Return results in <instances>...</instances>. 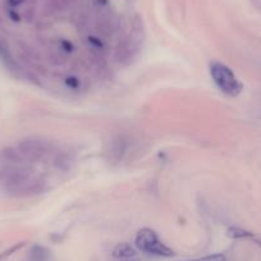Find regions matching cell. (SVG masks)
<instances>
[{"instance_id": "cell-1", "label": "cell", "mask_w": 261, "mask_h": 261, "mask_svg": "<svg viewBox=\"0 0 261 261\" xmlns=\"http://www.w3.org/2000/svg\"><path fill=\"white\" fill-rule=\"evenodd\" d=\"M209 71L213 82L217 85V87L223 94L228 95L230 97H236L242 92V82L237 79L234 72L228 65L223 64L220 62H212Z\"/></svg>"}, {"instance_id": "cell-2", "label": "cell", "mask_w": 261, "mask_h": 261, "mask_svg": "<svg viewBox=\"0 0 261 261\" xmlns=\"http://www.w3.org/2000/svg\"><path fill=\"white\" fill-rule=\"evenodd\" d=\"M30 170L21 165H4L0 168V186L8 192H23L29 188Z\"/></svg>"}, {"instance_id": "cell-3", "label": "cell", "mask_w": 261, "mask_h": 261, "mask_svg": "<svg viewBox=\"0 0 261 261\" xmlns=\"http://www.w3.org/2000/svg\"><path fill=\"white\" fill-rule=\"evenodd\" d=\"M136 247L142 252L152 256H160V257H172L174 256V251L168 247L165 243L159 240L156 233L150 228H142L137 232Z\"/></svg>"}, {"instance_id": "cell-4", "label": "cell", "mask_w": 261, "mask_h": 261, "mask_svg": "<svg viewBox=\"0 0 261 261\" xmlns=\"http://www.w3.org/2000/svg\"><path fill=\"white\" fill-rule=\"evenodd\" d=\"M17 149L19 150L24 160H30V162H37V160L42 159L44 155L46 154V144L41 140H23V141L19 142Z\"/></svg>"}, {"instance_id": "cell-5", "label": "cell", "mask_w": 261, "mask_h": 261, "mask_svg": "<svg viewBox=\"0 0 261 261\" xmlns=\"http://www.w3.org/2000/svg\"><path fill=\"white\" fill-rule=\"evenodd\" d=\"M24 158L19 152L18 149L14 147H6L0 151V162L6 165H19L22 164Z\"/></svg>"}, {"instance_id": "cell-6", "label": "cell", "mask_w": 261, "mask_h": 261, "mask_svg": "<svg viewBox=\"0 0 261 261\" xmlns=\"http://www.w3.org/2000/svg\"><path fill=\"white\" fill-rule=\"evenodd\" d=\"M113 256L115 258H125V260H128V258H132L136 256V250L128 243H119L113 250Z\"/></svg>"}, {"instance_id": "cell-7", "label": "cell", "mask_w": 261, "mask_h": 261, "mask_svg": "<svg viewBox=\"0 0 261 261\" xmlns=\"http://www.w3.org/2000/svg\"><path fill=\"white\" fill-rule=\"evenodd\" d=\"M0 60H2V62L4 63V65L8 67L9 69H14L17 67L16 60L12 57L8 45H7L6 41L2 39H0Z\"/></svg>"}, {"instance_id": "cell-8", "label": "cell", "mask_w": 261, "mask_h": 261, "mask_svg": "<svg viewBox=\"0 0 261 261\" xmlns=\"http://www.w3.org/2000/svg\"><path fill=\"white\" fill-rule=\"evenodd\" d=\"M29 261H49V252L42 246H34L30 251Z\"/></svg>"}, {"instance_id": "cell-9", "label": "cell", "mask_w": 261, "mask_h": 261, "mask_svg": "<svg viewBox=\"0 0 261 261\" xmlns=\"http://www.w3.org/2000/svg\"><path fill=\"white\" fill-rule=\"evenodd\" d=\"M227 234L229 236L230 238H234V240L253 237V233H251V232H248V230H245V229H242V228H238V227H230L229 229L227 230Z\"/></svg>"}, {"instance_id": "cell-10", "label": "cell", "mask_w": 261, "mask_h": 261, "mask_svg": "<svg viewBox=\"0 0 261 261\" xmlns=\"http://www.w3.org/2000/svg\"><path fill=\"white\" fill-rule=\"evenodd\" d=\"M187 261H225V256L223 253H214V255L204 256V257L193 258V260H187Z\"/></svg>"}]
</instances>
